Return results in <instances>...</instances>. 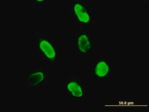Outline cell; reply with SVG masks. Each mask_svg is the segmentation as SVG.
<instances>
[{"mask_svg":"<svg viewBox=\"0 0 149 112\" xmlns=\"http://www.w3.org/2000/svg\"><path fill=\"white\" fill-rule=\"evenodd\" d=\"M71 12L78 21L83 24H89L91 22L90 16L86 8L80 1L73 2L71 6Z\"/></svg>","mask_w":149,"mask_h":112,"instance_id":"1","label":"cell"},{"mask_svg":"<svg viewBox=\"0 0 149 112\" xmlns=\"http://www.w3.org/2000/svg\"><path fill=\"white\" fill-rule=\"evenodd\" d=\"M36 38L39 48L45 57L50 61L55 62L57 59V53L52 45L39 34L36 35Z\"/></svg>","mask_w":149,"mask_h":112,"instance_id":"2","label":"cell"},{"mask_svg":"<svg viewBox=\"0 0 149 112\" xmlns=\"http://www.w3.org/2000/svg\"><path fill=\"white\" fill-rule=\"evenodd\" d=\"M76 44L78 51L84 54L88 53L92 49L91 41L86 33L81 32L78 35Z\"/></svg>","mask_w":149,"mask_h":112,"instance_id":"3","label":"cell"},{"mask_svg":"<svg viewBox=\"0 0 149 112\" xmlns=\"http://www.w3.org/2000/svg\"><path fill=\"white\" fill-rule=\"evenodd\" d=\"M111 67L109 62L104 60L97 61L93 70V74L100 78H104L109 75Z\"/></svg>","mask_w":149,"mask_h":112,"instance_id":"4","label":"cell"},{"mask_svg":"<svg viewBox=\"0 0 149 112\" xmlns=\"http://www.w3.org/2000/svg\"><path fill=\"white\" fill-rule=\"evenodd\" d=\"M67 89L73 97L80 98L83 96V88L79 80H74L68 83Z\"/></svg>","mask_w":149,"mask_h":112,"instance_id":"5","label":"cell"},{"mask_svg":"<svg viewBox=\"0 0 149 112\" xmlns=\"http://www.w3.org/2000/svg\"><path fill=\"white\" fill-rule=\"evenodd\" d=\"M45 77L44 71H38L31 74L28 77L29 84L31 86H35L43 81Z\"/></svg>","mask_w":149,"mask_h":112,"instance_id":"6","label":"cell"}]
</instances>
